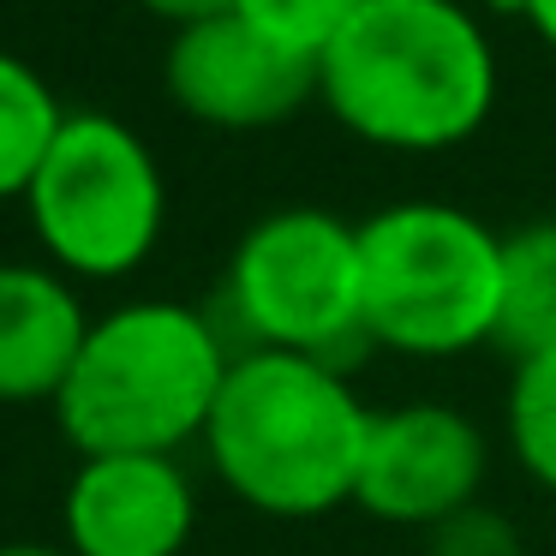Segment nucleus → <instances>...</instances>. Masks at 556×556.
Instances as JSON below:
<instances>
[{"label": "nucleus", "mask_w": 556, "mask_h": 556, "mask_svg": "<svg viewBox=\"0 0 556 556\" xmlns=\"http://www.w3.org/2000/svg\"><path fill=\"white\" fill-rule=\"evenodd\" d=\"M138 7H144V13H156L162 25H198V18H210V13H228L233 0H138Z\"/></svg>", "instance_id": "2eb2a0df"}, {"label": "nucleus", "mask_w": 556, "mask_h": 556, "mask_svg": "<svg viewBox=\"0 0 556 556\" xmlns=\"http://www.w3.org/2000/svg\"><path fill=\"white\" fill-rule=\"evenodd\" d=\"M484 467H491L484 431L460 407L401 401V407L371 413L353 508H365L383 527L437 532L479 503Z\"/></svg>", "instance_id": "0eeeda50"}, {"label": "nucleus", "mask_w": 556, "mask_h": 556, "mask_svg": "<svg viewBox=\"0 0 556 556\" xmlns=\"http://www.w3.org/2000/svg\"><path fill=\"white\" fill-rule=\"evenodd\" d=\"M37 245L73 281H121L156 252L168 222L162 162L126 121L66 109L49 156L25 192Z\"/></svg>", "instance_id": "39448f33"}, {"label": "nucleus", "mask_w": 556, "mask_h": 556, "mask_svg": "<svg viewBox=\"0 0 556 556\" xmlns=\"http://www.w3.org/2000/svg\"><path fill=\"white\" fill-rule=\"evenodd\" d=\"M61 121H66V109L49 90V78L30 61L0 49V204L30 192Z\"/></svg>", "instance_id": "f8f14e48"}, {"label": "nucleus", "mask_w": 556, "mask_h": 556, "mask_svg": "<svg viewBox=\"0 0 556 556\" xmlns=\"http://www.w3.org/2000/svg\"><path fill=\"white\" fill-rule=\"evenodd\" d=\"M371 407L336 359L245 348L233 353L204 425V455L245 508L269 520H317L353 503Z\"/></svg>", "instance_id": "f03ea898"}, {"label": "nucleus", "mask_w": 556, "mask_h": 556, "mask_svg": "<svg viewBox=\"0 0 556 556\" xmlns=\"http://www.w3.org/2000/svg\"><path fill=\"white\" fill-rule=\"evenodd\" d=\"M233 353L180 300H126L90 336L54 395V425L78 455H180L210 425Z\"/></svg>", "instance_id": "7ed1b4c3"}, {"label": "nucleus", "mask_w": 556, "mask_h": 556, "mask_svg": "<svg viewBox=\"0 0 556 556\" xmlns=\"http://www.w3.org/2000/svg\"><path fill=\"white\" fill-rule=\"evenodd\" d=\"M503 425H508L515 467L527 472L539 491L556 496V348L508 359Z\"/></svg>", "instance_id": "ddd939ff"}, {"label": "nucleus", "mask_w": 556, "mask_h": 556, "mask_svg": "<svg viewBox=\"0 0 556 556\" xmlns=\"http://www.w3.org/2000/svg\"><path fill=\"white\" fill-rule=\"evenodd\" d=\"M85 336L90 312L73 276L54 264H0V407H54Z\"/></svg>", "instance_id": "9d476101"}, {"label": "nucleus", "mask_w": 556, "mask_h": 556, "mask_svg": "<svg viewBox=\"0 0 556 556\" xmlns=\"http://www.w3.org/2000/svg\"><path fill=\"white\" fill-rule=\"evenodd\" d=\"M359 7L365 0H233V13H240L245 25H257L269 42L305 54V61H317V54L341 37V25H348Z\"/></svg>", "instance_id": "4468645a"}, {"label": "nucleus", "mask_w": 556, "mask_h": 556, "mask_svg": "<svg viewBox=\"0 0 556 556\" xmlns=\"http://www.w3.org/2000/svg\"><path fill=\"white\" fill-rule=\"evenodd\" d=\"M496 348L508 359L556 348V216L503 233V317Z\"/></svg>", "instance_id": "9b49d317"}, {"label": "nucleus", "mask_w": 556, "mask_h": 556, "mask_svg": "<svg viewBox=\"0 0 556 556\" xmlns=\"http://www.w3.org/2000/svg\"><path fill=\"white\" fill-rule=\"evenodd\" d=\"M515 18H527V30L556 54V0H520V13H515Z\"/></svg>", "instance_id": "dca6fc26"}, {"label": "nucleus", "mask_w": 556, "mask_h": 556, "mask_svg": "<svg viewBox=\"0 0 556 556\" xmlns=\"http://www.w3.org/2000/svg\"><path fill=\"white\" fill-rule=\"evenodd\" d=\"M61 527L73 556H180L198 496L174 455H78Z\"/></svg>", "instance_id": "1a4fd4ad"}, {"label": "nucleus", "mask_w": 556, "mask_h": 556, "mask_svg": "<svg viewBox=\"0 0 556 556\" xmlns=\"http://www.w3.org/2000/svg\"><path fill=\"white\" fill-rule=\"evenodd\" d=\"M162 85L174 109L210 132H269L317 102V61L269 42L228 7L174 30L162 54Z\"/></svg>", "instance_id": "6e6552de"}, {"label": "nucleus", "mask_w": 556, "mask_h": 556, "mask_svg": "<svg viewBox=\"0 0 556 556\" xmlns=\"http://www.w3.org/2000/svg\"><path fill=\"white\" fill-rule=\"evenodd\" d=\"M0 556H73L66 544H30V539H18V544H0Z\"/></svg>", "instance_id": "f3484780"}, {"label": "nucleus", "mask_w": 556, "mask_h": 556, "mask_svg": "<svg viewBox=\"0 0 556 556\" xmlns=\"http://www.w3.org/2000/svg\"><path fill=\"white\" fill-rule=\"evenodd\" d=\"M503 233L443 198H407L359 222V329L407 359L496 348Z\"/></svg>", "instance_id": "20e7f679"}, {"label": "nucleus", "mask_w": 556, "mask_h": 556, "mask_svg": "<svg viewBox=\"0 0 556 556\" xmlns=\"http://www.w3.org/2000/svg\"><path fill=\"white\" fill-rule=\"evenodd\" d=\"M228 312L252 348L336 359L359 329V222L317 204L269 210L228 257Z\"/></svg>", "instance_id": "423d86ee"}, {"label": "nucleus", "mask_w": 556, "mask_h": 556, "mask_svg": "<svg viewBox=\"0 0 556 556\" xmlns=\"http://www.w3.org/2000/svg\"><path fill=\"white\" fill-rule=\"evenodd\" d=\"M317 102L371 150H460L496 109L491 30L460 0H365L317 54Z\"/></svg>", "instance_id": "f257e3e1"}]
</instances>
